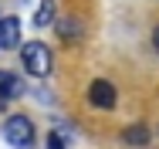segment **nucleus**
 Wrapping results in <instances>:
<instances>
[{"label":"nucleus","instance_id":"nucleus-1","mask_svg":"<svg viewBox=\"0 0 159 149\" xmlns=\"http://www.w3.org/2000/svg\"><path fill=\"white\" fill-rule=\"evenodd\" d=\"M20 61H24V71L34 78H48L51 75V51L44 41H27L20 48Z\"/></svg>","mask_w":159,"mask_h":149},{"label":"nucleus","instance_id":"nucleus-2","mask_svg":"<svg viewBox=\"0 0 159 149\" xmlns=\"http://www.w3.org/2000/svg\"><path fill=\"white\" fill-rule=\"evenodd\" d=\"M3 139L10 142L14 149H31L34 146V122L27 115H10V119L3 122Z\"/></svg>","mask_w":159,"mask_h":149},{"label":"nucleus","instance_id":"nucleus-3","mask_svg":"<svg viewBox=\"0 0 159 149\" xmlns=\"http://www.w3.org/2000/svg\"><path fill=\"white\" fill-rule=\"evenodd\" d=\"M88 105H92V109H102V112H112V109L119 105L115 85H112L108 78H95V81L88 85Z\"/></svg>","mask_w":159,"mask_h":149},{"label":"nucleus","instance_id":"nucleus-4","mask_svg":"<svg viewBox=\"0 0 159 149\" xmlns=\"http://www.w3.org/2000/svg\"><path fill=\"white\" fill-rule=\"evenodd\" d=\"M20 48V17H0V51Z\"/></svg>","mask_w":159,"mask_h":149},{"label":"nucleus","instance_id":"nucleus-5","mask_svg":"<svg viewBox=\"0 0 159 149\" xmlns=\"http://www.w3.org/2000/svg\"><path fill=\"white\" fill-rule=\"evenodd\" d=\"M20 95H24V81L14 71H0V105H7V102H14Z\"/></svg>","mask_w":159,"mask_h":149},{"label":"nucleus","instance_id":"nucleus-6","mask_svg":"<svg viewBox=\"0 0 159 149\" xmlns=\"http://www.w3.org/2000/svg\"><path fill=\"white\" fill-rule=\"evenodd\" d=\"M149 139H152V132L142 122H132V125L122 129V142H129V146H149Z\"/></svg>","mask_w":159,"mask_h":149},{"label":"nucleus","instance_id":"nucleus-7","mask_svg":"<svg viewBox=\"0 0 159 149\" xmlns=\"http://www.w3.org/2000/svg\"><path fill=\"white\" fill-rule=\"evenodd\" d=\"M81 34H85V27H81L78 17H61V21H58V37H61L64 44H75Z\"/></svg>","mask_w":159,"mask_h":149},{"label":"nucleus","instance_id":"nucleus-8","mask_svg":"<svg viewBox=\"0 0 159 149\" xmlns=\"http://www.w3.org/2000/svg\"><path fill=\"white\" fill-rule=\"evenodd\" d=\"M54 21V0H41V7H37V14H34V24L37 27H48Z\"/></svg>","mask_w":159,"mask_h":149},{"label":"nucleus","instance_id":"nucleus-9","mask_svg":"<svg viewBox=\"0 0 159 149\" xmlns=\"http://www.w3.org/2000/svg\"><path fill=\"white\" fill-rule=\"evenodd\" d=\"M48 149H68L61 142V136H58V132H51V136H48Z\"/></svg>","mask_w":159,"mask_h":149},{"label":"nucleus","instance_id":"nucleus-10","mask_svg":"<svg viewBox=\"0 0 159 149\" xmlns=\"http://www.w3.org/2000/svg\"><path fill=\"white\" fill-rule=\"evenodd\" d=\"M152 48H156V54H159V27L152 30Z\"/></svg>","mask_w":159,"mask_h":149}]
</instances>
